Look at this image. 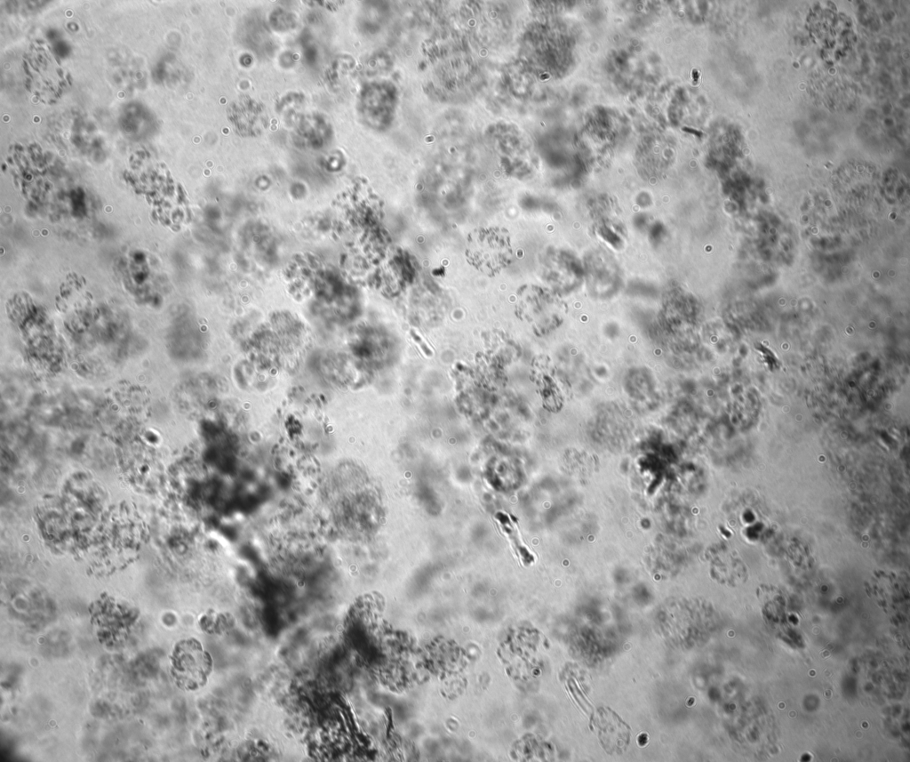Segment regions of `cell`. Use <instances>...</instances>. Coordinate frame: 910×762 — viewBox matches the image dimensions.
I'll return each instance as SVG.
<instances>
[{"label": "cell", "instance_id": "3", "mask_svg": "<svg viewBox=\"0 0 910 762\" xmlns=\"http://www.w3.org/2000/svg\"><path fill=\"white\" fill-rule=\"evenodd\" d=\"M699 72L697 69H693L691 72V82L693 84H697L699 80Z\"/></svg>", "mask_w": 910, "mask_h": 762}, {"label": "cell", "instance_id": "1", "mask_svg": "<svg viewBox=\"0 0 910 762\" xmlns=\"http://www.w3.org/2000/svg\"><path fill=\"white\" fill-rule=\"evenodd\" d=\"M467 258L475 269L494 276L507 268L513 260L509 233L503 228H478L467 237Z\"/></svg>", "mask_w": 910, "mask_h": 762}, {"label": "cell", "instance_id": "2", "mask_svg": "<svg viewBox=\"0 0 910 762\" xmlns=\"http://www.w3.org/2000/svg\"><path fill=\"white\" fill-rule=\"evenodd\" d=\"M591 726L600 745L611 755H619L630 743L629 726L611 709L598 708L591 718Z\"/></svg>", "mask_w": 910, "mask_h": 762}]
</instances>
